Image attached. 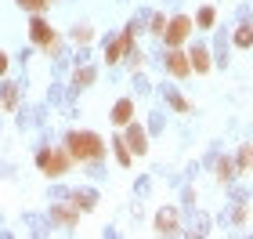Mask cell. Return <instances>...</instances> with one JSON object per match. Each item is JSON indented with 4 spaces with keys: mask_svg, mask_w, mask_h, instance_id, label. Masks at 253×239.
Returning a JSON list of instances; mask_svg holds the SVG:
<instances>
[{
    "mask_svg": "<svg viewBox=\"0 0 253 239\" xmlns=\"http://www.w3.org/2000/svg\"><path fill=\"white\" fill-rule=\"evenodd\" d=\"M65 152L73 159H101L105 156V142L94 131H73L65 138Z\"/></svg>",
    "mask_w": 253,
    "mask_h": 239,
    "instance_id": "6da1fadb",
    "label": "cell"
},
{
    "mask_svg": "<svg viewBox=\"0 0 253 239\" xmlns=\"http://www.w3.org/2000/svg\"><path fill=\"white\" fill-rule=\"evenodd\" d=\"M69 152H62V149H40L37 152V167H40V174L43 178H62L65 170H69Z\"/></svg>",
    "mask_w": 253,
    "mask_h": 239,
    "instance_id": "7a4b0ae2",
    "label": "cell"
},
{
    "mask_svg": "<svg viewBox=\"0 0 253 239\" xmlns=\"http://www.w3.org/2000/svg\"><path fill=\"white\" fill-rule=\"evenodd\" d=\"M188 33H192V18H188V15H177V18H170V22H167V29H163V40H167V48H181V44L188 40Z\"/></svg>",
    "mask_w": 253,
    "mask_h": 239,
    "instance_id": "3957f363",
    "label": "cell"
},
{
    "mask_svg": "<svg viewBox=\"0 0 253 239\" xmlns=\"http://www.w3.org/2000/svg\"><path fill=\"white\" fill-rule=\"evenodd\" d=\"M123 142H126V149H130L134 156H145L148 152V138H145V127L141 123H126V134H123Z\"/></svg>",
    "mask_w": 253,
    "mask_h": 239,
    "instance_id": "277c9868",
    "label": "cell"
},
{
    "mask_svg": "<svg viewBox=\"0 0 253 239\" xmlns=\"http://www.w3.org/2000/svg\"><path fill=\"white\" fill-rule=\"evenodd\" d=\"M130 44H134V29H123L120 37L109 44V51H105V62H109V65H116V62L123 58V54H130Z\"/></svg>",
    "mask_w": 253,
    "mask_h": 239,
    "instance_id": "5b68a950",
    "label": "cell"
},
{
    "mask_svg": "<svg viewBox=\"0 0 253 239\" xmlns=\"http://www.w3.org/2000/svg\"><path fill=\"white\" fill-rule=\"evenodd\" d=\"M177 225H181V214H177L174 207H163V210L156 214V232H159V236H177V232H181Z\"/></svg>",
    "mask_w": 253,
    "mask_h": 239,
    "instance_id": "8992f818",
    "label": "cell"
},
{
    "mask_svg": "<svg viewBox=\"0 0 253 239\" xmlns=\"http://www.w3.org/2000/svg\"><path fill=\"white\" fill-rule=\"evenodd\" d=\"M29 37H33V44H40V48H54V29L43 18H33L29 22Z\"/></svg>",
    "mask_w": 253,
    "mask_h": 239,
    "instance_id": "52a82bcc",
    "label": "cell"
},
{
    "mask_svg": "<svg viewBox=\"0 0 253 239\" xmlns=\"http://www.w3.org/2000/svg\"><path fill=\"white\" fill-rule=\"evenodd\" d=\"M167 69H170V76H177V80H185V76L192 73V65H188V54L174 48V51H170V54H167Z\"/></svg>",
    "mask_w": 253,
    "mask_h": 239,
    "instance_id": "ba28073f",
    "label": "cell"
},
{
    "mask_svg": "<svg viewBox=\"0 0 253 239\" xmlns=\"http://www.w3.org/2000/svg\"><path fill=\"white\" fill-rule=\"evenodd\" d=\"M51 218L58 221V225H65V229H73L76 218H80V214H76V199H73V207H69V203H58V207H51Z\"/></svg>",
    "mask_w": 253,
    "mask_h": 239,
    "instance_id": "9c48e42d",
    "label": "cell"
},
{
    "mask_svg": "<svg viewBox=\"0 0 253 239\" xmlns=\"http://www.w3.org/2000/svg\"><path fill=\"white\" fill-rule=\"evenodd\" d=\"M130 120H134V101L130 98H120L116 109H112V123H116V127H126Z\"/></svg>",
    "mask_w": 253,
    "mask_h": 239,
    "instance_id": "30bf717a",
    "label": "cell"
},
{
    "mask_svg": "<svg viewBox=\"0 0 253 239\" xmlns=\"http://www.w3.org/2000/svg\"><path fill=\"white\" fill-rule=\"evenodd\" d=\"M188 65H192L195 73H210V51H206V48H192Z\"/></svg>",
    "mask_w": 253,
    "mask_h": 239,
    "instance_id": "8fae6325",
    "label": "cell"
},
{
    "mask_svg": "<svg viewBox=\"0 0 253 239\" xmlns=\"http://www.w3.org/2000/svg\"><path fill=\"white\" fill-rule=\"evenodd\" d=\"M112 152H116L120 167H130V163H134V152L126 149V142H123V138H112Z\"/></svg>",
    "mask_w": 253,
    "mask_h": 239,
    "instance_id": "7c38bea8",
    "label": "cell"
},
{
    "mask_svg": "<svg viewBox=\"0 0 253 239\" xmlns=\"http://www.w3.org/2000/svg\"><path fill=\"white\" fill-rule=\"evenodd\" d=\"M239 174V167H235V159H221V163H217V178H221L224 181V185H228V181H232Z\"/></svg>",
    "mask_w": 253,
    "mask_h": 239,
    "instance_id": "4fadbf2b",
    "label": "cell"
},
{
    "mask_svg": "<svg viewBox=\"0 0 253 239\" xmlns=\"http://www.w3.org/2000/svg\"><path fill=\"white\" fill-rule=\"evenodd\" d=\"M235 167L239 170H250L253 167V145H243V149L235 152Z\"/></svg>",
    "mask_w": 253,
    "mask_h": 239,
    "instance_id": "5bb4252c",
    "label": "cell"
},
{
    "mask_svg": "<svg viewBox=\"0 0 253 239\" xmlns=\"http://www.w3.org/2000/svg\"><path fill=\"white\" fill-rule=\"evenodd\" d=\"M213 7H199V15H195V26H199V29H210L213 26Z\"/></svg>",
    "mask_w": 253,
    "mask_h": 239,
    "instance_id": "9a60e30c",
    "label": "cell"
},
{
    "mask_svg": "<svg viewBox=\"0 0 253 239\" xmlns=\"http://www.w3.org/2000/svg\"><path fill=\"white\" fill-rule=\"evenodd\" d=\"M47 4H51V0H18V7L33 11V15H40V11H47Z\"/></svg>",
    "mask_w": 253,
    "mask_h": 239,
    "instance_id": "2e32d148",
    "label": "cell"
},
{
    "mask_svg": "<svg viewBox=\"0 0 253 239\" xmlns=\"http://www.w3.org/2000/svg\"><path fill=\"white\" fill-rule=\"evenodd\" d=\"M235 44H239V48H250V44H253V29H250V26L235 29Z\"/></svg>",
    "mask_w": 253,
    "mask_h": 239,
    "instance_id": "e0dca14e",
    "label": "cell"
},
{
    "mask_svg": "<svg viewBox=\"0 0 253 239\" xmlns=\"http://www.w3.org/2000/svg\"><path fill=\"white\" fill-rule=\"evenodd\" d=\"M0 101H4V109H15V105H18V91L7 84V87H4V98H0Z\"/></svg>",
    "mask_w": 253,
    "mask_h": 239,
    "instance_id": "ac0fdd59",
    "label": "cell"
},
{
    "mask_svg": "<svg viewBox=\"0 0 253 239\" xmlns=\"http://www.w3.org/2000/svg\"><path fill=\"white\" fill-rule=\"evenodd\" d=\"M87 84H94V69H90V65L76 73V87H87Z\"/></svg>",
    "mask_w": 253,
    "mask_h": 239,
    "instance_id": "d6986e66",
    "label": "cell"
},
{
    "mask_svg": "<svg viewBox=\"0 0 253 239\" xmlns=\"http://www.w3.org/2000/svg\"><path fill=\"white\" fill-rule=\"evenodd\" d=\"M73 199H80L84 210H94V192H80V196H73Z\"/></svg>",
    "mask_w": 253,
    "mask_h": 239,
    "instance_id": "ffe728a7",
    "label": "cell"
},
{
    "mask_svg": "<svg viewBox=\"0 0 253 239\" xmlns=\"http://www.w3.org/2000/svg\"><path fill=\"white\" fill-rule=\"evenodd\" d=\"M170 105H174L177 112H192V105H188V101L181 98V95H170Z\"/></svg>",
    "mask_w": 253,
    "mask_h": 239,
    "instance_id": "44dd1931",
    "label": "cell"
},
{
    "mask_svg": "<svg viewBox=\"0 0 253 239\" xmlns=\"http://www.w3.org/2000/svg\"><path fill=\"white\" fill-rule=\"evenodd\" d=\"M163 29H167V18H163V15L152 18V33H156V37H163Z\"/></svg>",
    "mask_w": 253,
    "mask_h": 239,
    "instance_id": "7402d4cb",
    "label": "cell"
},
{
    "mask_svg": "<svg viewBox=\"0 0 253 239\" xmlns=\"http://www.w3.org/2000/svg\"><path fill=\"white\" fill-rule=\"evenodd\" d=\"M73 40H80V44H87V40H90V29H73Z\"/></svg>",
    "mask_w": 253,
    "mask_h": 239,
    "instance_id": "603a6c76",
    "label": "cell"
},
{
    "mask_svg": "<svg viewBox=\"0 0 253 239\" xmlns=\"http://www.w3.org/2000/svg\"><path fill=\"white\" fill-rule=\"evenodd\" d=\"M4 73H7V54L0 51V76H4Z\"/></svg>",
    "mask_w": 253,
    "mask_h": 239,
    "instance_id": "cb8c5ba5",
    "label": "cell"
}]
</instances>
